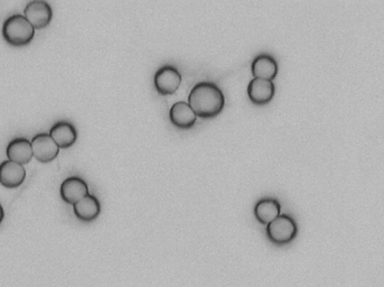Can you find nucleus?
Here are the masks:
<instances>
[{"label":"nucleus","instance_id":"f257e3e1","mask_svg":"<svg viewBox=\"0 0 384 287\" xmlns=\"http://www.w3.org/2000/svg\"><path fill=\"white\" fill-rule=\"evenodd\" d=\"M188 103L197 116L213 118L223 110L225 97L221 88L213 82H199L189 93Z\"/></svg>","mask_w":384,"mask_h":287},{"label":"nucleus","instance_id":"f03ea898","mask_svg":"<svg viewBox=\"0 0 384 287\" xmlns=\"http://www.w3.org/2000/svg\"><path fill=\"white\" fill-rule=\"evenodd\" d=\"M1 35L11 47H25L33 41L35 28L24 15H11L4 22Z\"/></svg>","mask_w":384,"mask_h":287},{"label":"nucleus","instance_id":"7ed1b4c3","mask_svg":"<svg viewBox=\"0 0 384 287\" xmlns=\"http://www.w3.org/2000/svg\"><path fill=\"white\" fill-rule=\"evenodd\" d=\"M297 233V223L288 214H280L267 226V238L275 245L289 244L296 238Z\"/></svg>","mask_w":384,"mask_h":287},{"label":"nucleus","instance_id":"20e7f679","mask_svg":"<svg viewBox=\"0 0 384 287\" xmlns=\"http://www.w3.org/2000/svg\"><path fill=\"white\" fill-rule=\"evenodd\" d=\"M24 16L35 30H42L52 20V7L44 0H32L25 6Z\"/></svg>","mask_w":384,"mask_h":287},{"label":"nucleus","instance_id":"39448f33","mask_svg":"<svg viewBox=\"0 0 384 287\" xmlns=\"http://www.w3.org/2000/svg\"><path fill=\"white\" fill-rule=\"evenodd\" d=\"M181 81L180 72L172 65H165L154 76V86L158 93L163 95H173L180 87Z\"/></svg>","mask_w":384,"mask_h":287},{"label":"nucleus","instance_id":"423d86ee","mask_svg":"<svg viewBox=\"0 0 384 287\" xmlns=\"http://www.w3.org/2000/svg\"><path fill=\"white\" fill-rule=\"evenodd\" d=\"M32 149L36 160L41 163H50L57 158L60 147L53 141L50 134L38 133L34 136L32 141Z\"/></svg>","mask_w":384,"mask_h":287},{"label":"nucleus","instance_id":"0eeeda50","mask_svg":"<svg viewBox=\"0 0 384 287\" xmlns=\"http://www.w3.org/2000/svg\"><path fill=\"white\" fill-rule=\"evenodd\" d=\"M61 198L66 204H76L89 194V189L85 180L78 176H70L62 182L60 187Z\"/></svg>","mask_w":384,"mask_h":287},{"label":"nucleus","instance_id":"6e6552de","mask_svg":"<svg viewBox=\"0 0 384 287\" xmlns=\"http://www.w3.org/2000/svg\"><path fill=\"white\" fill-rule=\"evenodd\" d=\"M26 177L24 165L7 160L0 163V184L8 189L21 187Z\"/></svg>","mask_w":384,"mask_h":287},{"label":"nucleus","instance_id":"1a4fd4ad","mask_svg":"<svg viewBox=\"0 0 384 287\" xmlns=\"http://www.w3.org/2000/svg\"><path fill=\"white\" fill-rule=\"evenodd\" d=\"M6 155L11 162L18 164H28L33 158V149L30 141L25 137H17L9 141L6 148Z\"/></svg>","mask_w":384,"mask_h":287},{"label":"nucleus","instance_id":"9d476101","mask_svg":"<svg viewBox=\"0 0 384 287\" xmlns=\"http://www.w3.org/2000/svg\"><path fill=\"white\" fill-rule=\"evenodd\" d=\"M275 87L273 81L254 78L248 86V95L255 105H265L272 100Z\"/></svg>","mask_w":384,"mask_h":287},{"label":"nucleus","instance_id":"9b49d317","mask_svg":"<svg viewBox=\"0 0 384 287\" xmlns=\"http://www.w3.org/2000/svg\"><path fill=\"white\" fill-rule=\"evenodd\" d=\"M196 112L192 110L188 102L178 101L170 109V120L178 128L188 129L194 125L197 120Z\"/></svg>","mask_w":384,"mask_h":287},{"label":"nucleus","instance_id":"f8f14e48","mask_svg":"<svg viewBox=\"0 0 384 287\" xmlns=\"http://www.w3.org/2000/svg\"><path fill=\"white\" fill-rule=\"evenodd\" d=\"M49 134L60 148L71 147L78 139L76 127L68 122H55Z\"/></svg>","mask_w":384,"mask_h":287},{"label":"nucleus","instance_id":"ddd939ff","mask_svg":"<svg viewBox=\"0 0 384 287\" xmlns=\"http://www.w3.org/2000/svg\"><path fill=\"white\" fill-rule=\"evenodd\" d=\"M252 74L256 79L272 81L278 74L277 61L269 54H260L252 62Z\"/></svg>","mask_w":384,"mask_h":287},{"label":"nucleus","instance_id":"4468645a","mask_svg":"<svg viewBox=\"0 0 384 287\" xmlns=\"http://www.w3.org/2000/svg\"><path fill=\"white\" fill-rule=\"evenodd\" d=\"M101 206L95 195L88 194L74 204V212L78 219L89 223L100 214Z\"/></svg>","mask_w":384,"mask_h":287},{"label":"nucleus","instance_id":"2eb2a0df","mask_svg":"<svg viewBox=\"0 0 384 287\" xmlns=\"http://www.w3.org/2000/svg\"><path fill=\"white\" fill-rule=\"evenodd\" d=\"M281 206L275 199L265 198L260 200L254 206V214L260 223L269 225L280 216Z\"/></svg>","mask_w":384,"mask_h":287},{"label":"nucleus","instance_id":"dca6fc26","mask_svg":"<svg viewBox=\"0 0 384 287\" xmlns=\"http://www.w3.org/2000/svg\"><path fill=\"white\" fill-rule=\"evenodd\" d=\"M4 217H5V212H4V208L0 204V223H3Z\"/></svg>","mask_w":384,"mask_h":287}]
</instances>
